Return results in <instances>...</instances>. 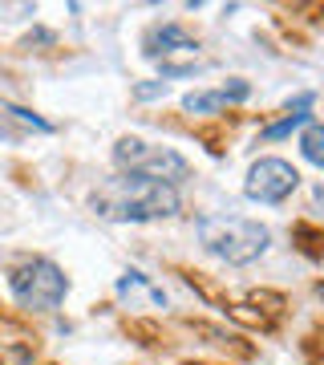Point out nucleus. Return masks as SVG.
<instances>
[{"mask_svg": "<svg viewBox=\"0 0 324 365\" xmlns=\"http://www.w3.org/2000/svg\"><path fill=\"white\" fill-rule=\"evenodd\" d=\"M199 244L211 256H219L223 264L247 268V264H256L268 252L272 232L256 220H244V215H203L199 220Z\"/></svg>", "mask_w": 324, "mask_h": 365, "instance_id": "f03ea898", "label": "nucleus"}, {"mask_svg": "<svg viewBox=\"0 0 324 365\" xmlns=\"http://www.w3.org/2000/svg\"><path fill=\"white\" fill-rule=\"evenodd\" d=\"M308 106H312V98L304 93V98H296V110H288L280 122H272V126H263V138L268 143H280V138H288L292 130H300L304 122H308Z\"/></svg>", "mask_w": 324, "mask_h": 365, "instance_id": "6e6552de", "label": "nucleus"}, {"mask_svg": "<svg viewBox=\"0 0 324 365\" xmlns=\"http://www.w3.org/2000/svg\"><path fill=\"white\" fill-rule=\"evenodd\" d=\"M93 211L110 223H150V220H174L182 211L179 187L138 175H114L90 195Z\"/></svg>", "mask_w": 324, "mask_h": 365, "instance_id": "f257e3e1", "label": "nucleus"}, {"mask_svg": "<svg viewBox=\"0 0 324 365\" xmlns=\"http://www.w3.org/2000/svg\"><path fill=\"white\" fill-rule=\"evenodd\" d=\"M4 114H9V118H16L21 126H33V130H41V134H49V130H53V126L45 122V118H37L33 110H21V106H4Z\"/></svg>", "mask_w": 324, "mask_h": 365, "instance_id": "9d476101", "label": "nucleus"}, {"mask_svg": "<svg viewBox=\"0 0 324 365\" xmlns=\"http://www.w3.org/2000/svg\"><path fill=\"white\" fill-rule=\"evenodd\" d=\"M114 163L122 167V175H138V179H155V182H167V187H179L191 167L179 150L170 146H150L142 138H117L114 146Z\"/></svg>", "mask_w": 324, "mask_h": 365, "instance_id": "20e7f679", "label": "nucleus"}, {"mask_svg": "<svg viewBox=\"0 0 324 365\" xmlns=\"http://www.w3.org/2000/svg\"><path fill=\"white\" fill-rule=\"evenodd\" d=\"M296 187H300V170L292 167V163H284V158H259V163H251V170H247L244 195L251 199V203L276 207V203H284Z\"/></svg>", "mask_w": 324, "mask_h": 365, "instance_id": "39448f33", "label": "nucleus"}, {"mask_svg": "<svg viewBox=\"0 0 324 365\" xmlns=\"http://www.w3.org/2000/svg\"><path fill=\"white\" fill-rule=\"evenodd\" d=\"M9 292H13V300L21 304V309L49 313V309H57V304L65 300L69 280H65V272L53 260H41L37 256V260L16 264L13 272H9Z\"/></svg>", "mask_w": 324, "mask_h": 365, "instance_id": "7ed1b4c3", "label": "nucleus"}, {"mask_svg": "<svg viewBox=\"0 0 324 365\" xmlns=\"http://www.w3.org/2000/svg\"><path fill=\"white\" fill-rule=\"evenodd\" d=\"M134 98H138V102H155V98H167V81H142V86H134Z\"/></svg>", "mask_w": 324, "mask_h": 365, "instance_id": "9b49d317", "label": "nucleus"}, {"mask_svg": "<svg viewBox=\"0 0 324 365\" xmlns=\"http://www.w3.org/2000/svg\"><path fill=\"white\" fill-rule=\"evenodd\" d=\"M142 49H146V57H158V53H162V57H167V53H194V37L182 25H158V29L146 33Z\"/></svg>", "mask_w": 324, "mask_h": 365, "instance_id": "0eeeda50", "label": "nucleus"}, {"mask_svg": "<svg viewBox=\"0 0 324 365\" xmlns=\"http://www.w3.org/2000/svg\"><path fill=\"white\" fill-rule=\"evenodd\" d=\"M247 93H251V86H247V81H235V86H227V90L187 93V98H182V110H187V114H215V110H223V106L244 102Z\"/></svg>", "mask_w": 324, "mask_h": 365, "instance_id": "423d86ee", "label": "nucleus"}, {"mask_svg": "<svg viewBox=\"0 0 324 365\" xmlns=\"http://www.w3.org/2000/svg\"><path fill=\"white\" fill-rule=\"evenodd\" d=\"M316 199H320V203H324V187H316Z\"/></svg>", "mask_w": 324, "mask_h": 365, "instance_id": "f8f14e48", "label": "nucleus"}, {"mask_svg": "<svg viewBox=\"0 0 324 365\" xmlns=\"http://www.w3.org/2000/svg\"><path fill=\"white\" fill-rule=\"evenodd\" d=\"M300 155L308 158L312 167L324 170V126H320V122H312L308 130L300 134Z\"/></svg>", "mask_w": 324, "mask_h": 365, "instance_id": "1a4fd4ad", "label": "nucleus"}]
</instances>
